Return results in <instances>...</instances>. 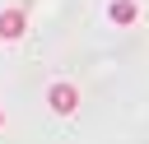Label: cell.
I'll return each mask as SVG.
<instances>
[{
  "mask_svg": "<svg viewBox=\"0 0 149 144\" xmlns=\"http://www.w3.org/2000/svg\"><path fill=\"white\" fill-rule=\"evenodd\" d=\"M47 102H51V111H61V116H70V111L79 107V88H74V84H51V93H47Z\"/></svg>",
  "mask_w": 149,
  "mask_h": 144,
  "instance_id": "cell-1",
  "label": "cell"
},
{
  "mask_svg": "<svg viewBox=\"0 0 149 144\" xmlns=\"http://www.w3.org/2000/svg\"><path fill=\"white\" fill-rule=\"evenodd\" d=\"M23 28H28L23 9H5V14H0V37H5V42H19V37H23Z\"/></svg>",
  "mask_w": 149,
  "mask_h": 144,
  "instance_id": "cell-2",
  "label": "cell"
},
{
  "mask_svg": "<svg viewBox=\"0 0 149 144\" xmlns=\"http://www.w3.org/2000/svg\"><path fill=\"white\" fill-rule=\"evenodd\" d=\"M107 14H112V23H135V14H140V9H135V0H112V9H107Z\"/></svg>",
  "mask_w": 149,
  "mask_h": 144,
  "instance_id": "cell-3",
  "label": "cell"
},
{
  "mask_svg": "<svg viewBox=\"0 0 149 144\" xmlns=\"http://www.w3.org/2000/svg\"><path fill=\"white\" fill-rule=\"evenodd\" d=\"M0 125H5V111H0Z\"/></svg>",
  "mask_w": 149,
  "mask_h": 144,
  "instance_id": "cell-4",
  "label": "cell"
}]
</instances>
